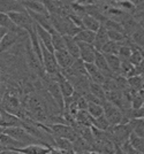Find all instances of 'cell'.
I'll use <instances>...</instances> for the list:
<instances>
[{
    "label": "cell",
    "mask_w": 144,
    "mask_h": 154,
    "mask_svg": "<svg viewBox=\"0 0 144 154\" xmlns=\"http://www.w3.org/2000/svg\"><path fill=\"white\" fill-rule=\"evenodd\" d=\"M81 17V21H82V26L83 29H86V30H90L92 32H97L100 26V23H99L97 20H95L93 17H91L90 15L88 14H83Z\"/></svg>",
    "instance_id": "cell-22"
},
{
    "label": "cell",
    "mask_w": 144,
    "mask_h": 154,
    "mask_svg": "<svg viewBox=\"0 0 144 154\" xmlns=\"http://www.w3.org/2000/svg\"><path fill=\"white\" fill-rule=\"evenodd\" d=\"M0 152H1V149H0Z\"/></svg>",
    "instance_id": "cell-43"
},
{
    "label": "cell",
    "mask_w": 144,
    "mask_h": 154,
    "mask_svg": "<svg viewBox=\"0 0 144 154\" xmlns=\"http://www.w3.org/2000/svg\"><path fill=\"white\" fill-rule=\"evenodd\" d=\"M40 48H42V64H43L44 71L50 76L58 74L60 69L58 67V64H57L53 52H50L49 50H46L42 44H40Z\"/></svg>",
    "instance_id": "cell-4"
},
{
    "label": "cell",
    "mask_w": 144,
    "mask_h": 154,
    "mask_svg": "<svg viewBox=\"0 0 144 154\" xmlns=\"http://www.w3.org/2000/svg\"><path fill=\"white\" fill-rule=\"evenodd\" d=\"M89 93H91L92 96H95L97 99H99L102 103H104L105 100V90L103 85L99 84H95L92 82H89Z\"/></svg>",
    "instance_id": "cell-25"
},
{
    "label": "cell",
    "mask_w": 144,
    "mask_h": 154,
    "mask_svg": "<svg viewBox=\"0 0 144 154\" xmlns=\"http://www.w3.org/2000/svg\"><path fill=\"white\" fill-rule=\"evenodd\" d=\"M108 69L111 70V72L114 75H119L120 72V64H121V60L119 59L118 55H111V54H103Z\"/></svg>",
    "instance_id": "cell-21"
},
{
    "label": "cell",
    "mask_w": 144,
    "mask_h": 154,
    "mask_svg": "<svg viewBox=\"0 0 144 154\" xmlns=\"http://www.w3.org/2000/svg\"><path fill=\"white\" fill-rule=\"evenodd\" d=\"M130 37H131V42L134 43L133 45H135L136 47H138V48H141V50H143V37H144V35H143V28L142 26H139L138 29H136L135 31L133 32L130 35Z\"/></svg>",
    "instance_id": "cell-29"
},
{
    "label": "cell",
    "mask_w": 144,
    "mask_h": 154,
    "mask_svg": "<svg viewBox=\"0 0 144 154\" xmlns=\"http://www.w3.org/2000/svg\"><path fill=\"white\" fill-rule=\"evenodd\" d=\"M0 26L4 28V29H6L7 31L17 32V33L21 31V29H19L12 22V20L9 19L8 14H5V13H0Z\"/></svg>",
    "instance_id": "cell-23"
},
{
    "label": "cell",
    "mask_w": 144,
    "mask_h": 154,
    "mask_svg": "<svg viewBox=\"0 0 144 154\" xmlns=\"http://www.w3.org/2000/svg\"><path fill=\"white\" fill-rule=\"evenodd\" d=\"M91 127L97 129V130H100V131H107L111 125H110V123L107 122L106 117L103 114V115L97 117V119H91Z\"/></svg>",
    "instance_id": "cell-26"
},
{
    "label": "cell",
    "mask_w": 144,
    "mask_h": 154,
    "mask_svg": "<svg viewBox=\"0 0 144 154\" xmlns=\"http://www.w3.org/2000/svg\"><path fill=\"white\" fill-rule=\"evenodd\" d=\"M0 127H2V119H1V114H0Z\"/></svg>",
    "instance_id": "cell-42"
},
{
    "label": "cell",
    "mask_w": 144,
    "mask_h": 154,
    "mask_svg": "<svg viewBox=\"0 0 144 154\" xmlns=\"http://www.w3.org/2000/svg\"><path fill=\"white\" fill-rule=\"evenodd\" d=\"M7 32H8V31H7L6 29H4V28H1V26H0V40L4 38V36L6 35Z\"/></svg>",
    "instance_id": "cell-40"
},
{
    "label": "cell",
    "mask_w": 144,
    "mask_h": 154,
    "mask_svg": "<svg viewBox=\"0 0 144 154\" xmlns=\"http://www.w3.org/2000/svg\"><path fill=\"white\" fill-rule=\"evenodd\" d=\"M50 129H51V132H52L54 137H58V138H64L69 141H75L79 138L77 132L75 131V129L65 124V123H54V124H50Z\"/></svg>",
    "instance_id": "cell-2"
},
{
    "label": "cell",
    "mask_w": 144,
    "mask_h": 154,
    "mask_svg": "<svg viewBox=\"0 0 144 154\" xmlns=\"http://www.w3.org/2000/svg\"><path fill=\"white\" fill-rule=\"evenodd\" d=\"M4 130H5V128H2V127H0V135H1V134H4Z\"/></svg>",
    "instance_id": "cell-41"
},
{
    "label": "cell",
    "mask_w": 144,
    "mask_h": 154,
    "mask_svg": "<svg viewBox=\"0 0 144 154\" xmlns=\"http://www.w3.org/2000/svg\"><path fill=\"white\" fill-rule=\"evenodd\" d=\"M49 92L50 94L52 96V98L54 99V101L57 103V105L60 107L61 110L65 109V103H64V97L61 94V91H60L59 84L57 82H50L49 84Z\"/></svg>",
    "instance_id": "cell-14"
},
{
    "label": "cell",
    "mask_w": 144,
    "mask_h": 154,
    "mask_svg": "<svg viewBox=\"0 0 144 154\" xmlns=\"http://www.w3.org/2000/svg\"><path fill=\"white\" fill-rule=\"evenodd\" d=\"M0 154H22L20 152H16V151H5V149H2Z\"/></svg>",
    "instance_id": "cell-39"
},
{
    "label": "cell",
    "mask_w": 144,
    "mask_h": 154,
    "mask_svg": "<svg viewBox=\"0 0 144 154\" xmlns=\"http://www.w3.org/2000/svg\"><path fill=\"white\" fill-rule=\"evenodd\" d=\"M128 143L130 144L131 147L135 148L136 151L141 152V153H143L144 152L143 138H141V137H138V136H136L135 134L131 132L130 135H129V137H128Z\"/></svg>",
    "instance_id": "cell-28"
},
{
    "label": "cell",
    "mask_w": 144,
    "mask_h": 154,
    "mask_svg": "<svg viewBox=\"0 0 144 154\" xmlns=\"http://www.w3.org/2000/svg\"><path fill=\"white\" fill-rule=\"evenodd\" d=\"M84 66L85 70H86V76L90 79V82L95 84H99V85H104L105 82H106V78L96 68V66L93 63H84Z\"/></svg>",
    "instance_id": "cell-8"
},
{
    "label": "cell",
    "mask_w": 144,
    "mask_h": 154,
    "mask_svg": "<svg viewBox=\"0 0 144 154\" xmlns=\"http://www.w3.org/2000/svg\"><path fill=\"white\" fill-rule=\"evenodd\" d=\"M51 149L52 147L44 145V144H30V145L17 148L15 151L22 154H49L51 152Z\"/></svg>",
    "instance_id": "cell-7"
},
{
    "label": "cell",
    "mask_w": 144,
    "mask_h": 154,
    "mask_svg": "<svg viewBox=\"0 0 144 154\" xmlns=\"http://www.w3.org/2000/svg\"><path fill=\"white\" fill-rule=\"evenodd\" d=\"M86 113L89 114V116H90L91 119H97V117H99V116H102L104 114L103 106H102V105H98V103H88Z\"/></svg>",
    "instance_id": "cell-30"
},
{
    "label": "cell",
    "mask_w": 144,
    "mask_h": 154,
    "mask_svg": "<svg viewBox=\"0 0 144 154\" xmlns=\"http://www.w3.org/2000/svg\"><path fill=\"white\" fill-rule=\"evenodd\" d=\"M51 43H52L53 51H64L66 50L65 47V40L62 35H60L59 32H57L55 30L51 32Z\"/></svg>",
    "instance_id": "cell-24"
},
{
    "label": "cell",
    "mask_w": 144,
    "mask_h": 154,
    "mask_svg": "<svg viewBox=\"0 0 144 154\" xmlns=\"http://www.w3.org/2000/svg\"><path fill=\"white\" fill-rule=\"evenodd\" d=\"M93 64L96 66V68L98 69L103 75L105 76V78L107 79V77H110L111 75H113L111 72V70L108 69L107 63H106V60H105L103 53L100 52H96V55H95V60H93Z\"/></svg>",
    "instance_id": "cell-16"
},
{
    "label": "cell",
    "mask_w": 144,
    "mask_h": 154,
    "mask_svg": "<svg viewBox=\"0 0 144 154\" xmlns=\"http://www.w3.org/2000/svg\"><path fill=\"white\" fill-rule=\"evenodd\" d=\"M26 8L23 7L21 1H0V13H15V12H24Z\"/></svg>",
    "instance_id": "cell-13"
},
{
    "label": "cell",
    "mask_w": 144,
    "mask_h": 154,
    "mask_svg": "<svg viewBox=\"0 0 144 154\" xmlns=\"http://www.w3.org/2000/svg\"><path fill=\"white\" fill-rule=\"evenodd\" d=\"M95 37H96V32H92L90 30H86V29H82L73 38L77 43H85V44H91L92 45Z\"/></svg>",
    "instance_id": "cell-20"
},
{
    "label": "cell",
    "mask_w": 144,
    "mask_h": 154,
    "mask_svg": "<svg viewBox=\"0 0 144 154\" xmlns=\"http://www.w3.org/2000/svg\"><path fill=\"white\" fill-rule=\"evenodd\" d=\"M53 54H54V58H55V61H57V64H58L60 70L72 67L73 62L75 61V59L73 58L66 50H64V51H55L53 52Z\"/></svg>",
    "instance_id": "cell-9"
},
{
    "label": "cell",
    "mask_w": 144,
    "mask_h": 154,
    "mask_svg": "<svg viewBox=\"0 0 144 154\" xmlns=\"http://www.w3.org/2000/svg\"><path fill=\"white\" fill-rule=\"evenodd\" d=\"M127 84L128 88L135 92L143 90V76H133L127 78Z\"/></svg>",
    "instance_id": "cell-27"
},
{
    "label": "cell",
    "mask_w": 144,
    "mask_h": 154,
    "mask_svg": "<svg viewBox=\"0 0 144 154\" xmlns=\"http://www.w3.org/2000/svg\"><path fill=\"white\" fill-rule=\"evenodd\" d=\"M9 19L12 20L15 26H17L19 29H23L26 31L28 28H31L35 24L31 17L29 16V14L27 13V11L24 12H15V13H9L8 14Z\"/></svg>",
    "instance_id": "cell-5"
},
{
    "label": "cell",
    "mask_w": 144,
    "mask_h": 154,
    "mask_svg": "<svg viewBox=\"0 0 144 154\" xmlns=\"http://www.w3.org/2000/svg\"><path fill=\"white\" fill-rule=\"evenodd\" d=\"M62 37H64V40H65L66 51L68 52L75 60L80 59V51L77 42H75V39L73 38L72 36H62Z\"/></svg>",
    "instance_id": "cell-19"
},
{
    "label": "cell",
    "mask_w": 144,
    "mask_h": 154,
    "mask_svg": "<svg viewBox=\"0 0 144 154\" xmlns=\"http://www.w3.org/2000/svg\"><path fill=\"white\" fill-rule=\"evenodd\" d=\"M121 44L118 43H114V42H107L100 50V53L103 54H111V55H118L119 48H120Z\"/></svg>",
    "instance_id": "cell-31"
},
{
    "label": "cell",
    "mask_w": 144,
    "mask_h": 154,
    "mask_svg": "<svg viewBox=\"0 0 144 154\" xmlns=\"http://www.w3.org/2000/svg\"><path fill=\"white\" fill-rule=\"evenodd\" d=\"M23 7L26 8V11H30L33 13L42 14V15H45V16H50L47 11H46L45 6L43 2L40 1H21Z\"/></svg>",
    "instance_id": "cell-17"
},
{
    "label": "cell",
    "mask_w": 144,
    "mask_h": 154,
    "mask_svg": "<svg viewBox=\"0 0 144 154\" xmlns=\"http://www.w3.org/2000/svg\"><path fill=\"white\" fill-rule=\"evenodd\" d=\"M70 68H72L73 71H74L75 74H77V75H80V76L88 77L86 76V70H85L84 62H83L81 59H76V60L73 62Z\"/></svg>",
    "instance_id": "cell-34"
},
{
    "label": "cell",
    "mask_w": 144,
    "mask_h": 154,
    "mask_svg": "<svg viewBox=\"0 0 144 154\" xmlns=\"http://www.w3.org/2000/svg\"><path fill=\"white\" fill-rule=\"evenodd\" d=\"M76 108L77 110H86L88 108V103L83 96H80L79 99L76 100Z\"/></svg>",
    "instance_id": "cell-37"
},
{
    "label": "cell",
    "mask_w": 144,
    "mask_h": 154,
    "mask_svg": "<svg viewBox=\"0 0 144 154\" xmlns=\"http://www.w3.org/2000/svg\"><path fill=\"white\" fill-rule=\"evenodd\" d=\"M4 134L11 136L13 139L20 141L24 146L30 144H42L39 139H37L35 136L28 132L26 129L22 127H14V128H6L4 130Z\"/></svg>",
    "instance_id": "cell-1"
},
{
    "label": "cell",
    "mask_w": 144,
    "mask_h": 154,
    "mask_svg": "<svg viewBox=\"0 0 144 154\" xmlns=\"http://www.w3.org/2000/svg\"><path fill=\"white\" fill-rule=\"evenodd\" d=\"M131 55V47L129 44H126V45H121L119 48L118 52V57L120 60H128Z\"/></svg>",
    "instance_id": "cell-35"
},
{
    "label": "cell",
    "mask_w": 144,
    "mask_h": 154,
    "mask_svg": "<svg viewBox=\"0 0 144 154\" xmlns=\"http://www.w3.org/2000/svg\"><path fill=\"white\" fill-rule=\"evenodd\" d=\"M121 147V149L124 152V154H143V153H141V152H138V151H136L135 148H133L130 146V144L128 143V140L127 141H124V144L120 146Z\"/></svg>",
    "instance_id": "cell-36"
},
{
    "label": "cell",
    "mask_w": 144,
    "mask_h": 154,
    "mask_svg": "<svg viewBox=\"0 0 144 154\" xmlns=\"http://www.w3.org/2000/svg\"><path fill=\"white\" fill-rule=\"evenodd\" d=\"M103 26H104V28L107 30V31H118V32H122V33H124L122 26H121L120 23H118V22L113 21V20L106 19V21L103 23ZM124 35H126V33H124Z\"/></svg>",
    "instance_id": "cell-33"
},
{
    "label": "cell",
    "mask_w": 144,
    "mask_h": 154,
    "mask_svg": "<svg viewBox=\"0 0 144 154\" xmlns=\"http://www.w3.org/2000/svg\"><path fill=\"white\" fill-rule=\"evenodd\" d=\"M102 106H103V110H104V116L106 117L107 122L110 123L111 127L118 125V124H124L122 112L118 107L108 103L107 100H105L104 103H102Z\"/></svg>",
    "instance_id": "cell-3"
},
{
    "label": "cell",
    "mask_w": 144,
    "mask_h": 154,
    "mask_svg": "<svg viewBox=\"0 0 144 154\" xmlns=\"http://www.w3.org/2000/svg\"><path fill=\"white\" fill-rule=\"evenodd\" d=\"M80 51V59L84 63H93L96 50L91 44H85V43H77Z\"/></svg>",
    "instance_id": "cell-6"
},
{
    "label": "cell",
    "mask_w": 144,
    "mask_h": 154,
    "mask_svg": "<svg viewBox=\"0 0 144 154\" xmlns=\"http://www.w3.org/2000/svg\"><path fill=\"white\" fill-rule=\"evenodd\" d=\"M54 147L60 151H73V143L64 138H58V137H54Z\"/></svg>",
    "instance_id": "cell-32"
},
{
    "label": "cell",
    "mask_w": 144,
    "mask_h": 154,
    "mask_svg": "<svg viewBox=\"0 0 144 154\" xmlns=\"http://www.w3.org/2000/svg\"><path fill=\"white\" fill-rule=\"evenodd\" d=\"M108 42V37H107V30L104 28L103 24H100L98 31L96 32V37H95V40L92 43V46L95 47V50L97 52H100L102 47Z\"/></svg>",
    "instance_id": "cell-15"
},
{
    "label": "cell",
    "mask_w": 144,
    "mask_h": 154,
    "mask_svg": "<svg viewBox=\"0 0 144 154\" xmlns=\"http://www.w3.org/2000/svg\"><path fill=\"white\" fill-rule=\"evenodd\" d=\"M0 114L2 119V128H14V127H22V120L19 116L8 113L5 109H0Z\"/></svg>",
    "instance_id": "cell-10"
},
{
    "label": "cell",
    "mask_w": 144,
    "mask_h": 154,
    "mask_svg": "<svg viewBox=\"0 0 144 154\" xmlns=\"http://www.w3.org/2000/svg\"><path fill=\"white\" fill-rule=\"evenodd\" d=\"M17 39H19V33L17 32L8 31L4 36V38L0 40V52L7 51L8 48H11L17 42Z\"/></svg>",
    "instance_id": "cell-18"
},
{
    "label": "cell",
    "mask_w": 144,
    "mask_h": 154,
    "mask_svg": "<svg viewBox=\"0 0 144 154\" xmlns=\"http://www.w3.org/2000/svg\"><path fill=\"white\" fill-rule=\"evenodd\" d=\"M143 114H144V109L143 108L133 109V110H131V116H133V120H134V119H143Z\"/></svg>",
    "instance_id": "cell-38"
},
{
    "label": "cell",
    "mask_w": 144,
    "mask_h": 154,
    "mask_svg": "<svg viewBox=\"0 0 144 154\" xmlns=\"http://www.w3.org/2000/svg\"><path fill=\"white\" fill-rule=\"evenodd\" d=\"M27 60H28L29 67H30L35 72H38L39 75L43 76V74L45 72L44 69H43V64L40 63V61L36 58V55L33 54V50H31L30 45H28V47H27Z\"/></svg>",
    "instance_id": "cell-12"
},
{
    "label": "cell",
    "mask_w": 144,
    "mask_h": 154,
    "mask_svg": "<svg viewBox=\"0 0 144 154\" xmlns=\"http://www.w3.org/2000/svg\"><path fill=\"white\" fill-rule=\"evenodd\" d=\"M24 145L21 144L20 141L13 139L11 136L6 135V134H1L0 135V148L1 151L5 149V151H15L17 148L23 147Z\"/></svg>",
    "instance_id": "cell-11"
}]
</instances>
